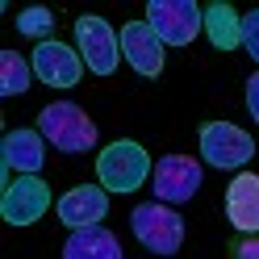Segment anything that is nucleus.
<instances>
[{
    "instance_id": "16",
    "label": "nucleus",
    "mask_w": 259,
    "mask_h": 259,
    "mask_svg": "<svg viewBox=\"0 0 259 259\" xmlns=\"http://www.w3.org/2000/svg\"><path fill=\"white\" fill-rule=\"evenodd\" d=\"M29 75H34V63H29V59H21L17 51L0 55V92H5V96L29 92Z\"/></svg>"
},
{
    "instance_id": "1",
    "label": "nucleus",
    "mask_w": 259,
    "mask_h": 259,
    "mask_svg": "<svg viewBox=\"0 0 259 259\" xmlns=\"http://www.w3.org/2000/svg\"><path fill=\"white\" fill-rule=\"evenodd\" d=\"M34 130L51 142L55 151H63V155H84V151L96 147V121L79 105H71V101L46 105L38 113V125Z\"/></svg>"
},
{
    "instance_id": "13",
    "label": "nucleus",
    "mask_w": 259,
    "mask_h": 259,
    "mask_svg": "<svg viewBox=\"0 0 259 259\" xmlns=\"http://www.w3.org/2000/svg\"><path fill=\"white\" fill-rule=\"evenodd\" d=\"M0 159L9 171H21V176H38L46 163V138L38 130H9L5 134V147H0Z\"/></svg>"
},
{
    "instance_id": "14",
    "label": "nucleus",
    "mask_w": 259,
    "mask_h": 259,
    "mask_svg": "<svg viewBox=\"0 0 259 259\" xmlns=\"http://www.w3.org/2000/svg\"><path fill=\"white\" fill-rule=\"evenodd\" d=\"M201 29L209 34V42H213L218 51H234V46H242V17L226 5V0H218V5H209L201 13Z\"/></svg>"
},
{
    "instance_id": "9",
    "label": "nucleus",
    "mask_w": 259,
    "mask_h": 259,
    "mask_svg": "<svg viewBox=\"0 0 259 259\" xmlns=\"http://www.w3.org/2000/svg\"><path fill=\"white\" fill-rule=\"evenodd\" d=\"M34 75L42 79L46 88H75L79 75H84V59H79V51H71L67 42H38L34 51Z\"/></svg>"
},
{
    "instance_id": "6",
    "label": "nucleus",
    "mask_w": 259,
    "mask_h": 259,
    "mask_svg": "<svg viewBox=\"0 0 259 259\" xmlns=\"http://www.w3.org/2000/svg\"><path fill=\"white\" fill-rule=\"evenodd\" d=\"M75 42H79V59H84L88 71H96V75H113L117 71L121 38L113 34V25L105 17H79L75 21Z\"/></svg>"
},
{
    "instance_id": "4",
    "label": "nucleus",
    "mask_w": 259,
    "mask_h": 259,
    "mask_svg": "<svg viewBox=\"0 0 259 259\" xmlns=\"http://www.w3.org/2000/svg\"><path fill=\"white\" fill-rule=\"evenodd\" d=\"M201 155H205V163H213L222 171H234L242 163H251L255 138L247 130H238L234 121H205L201 125Z\"/></svg>"
},
{
    "instance_id": "18",
    "label": "nucleus",
    "mask_w": 259,
    "mask_h": 259,
    "mask_svg": "<svg viewBox=\"0 0 259 259\" xmlns=\"http://www.w3.org/2000/svg\"><path fill=\"white\" fill-rule=\"evenodd\" d=\"M242 46H247V55L259 63V9L242 17Z\"/></svg>"
},
{
    "instance_id": "3",
    "label": "nucleus",
    "mask_w": 259,
    "mask_h": 259,
    "mask_svg": "<svg viewBox=\"0 0 259 259\" xmlns=\"http://www.w3.org/2000/svg\"><path fill=\"white\" fill-rule=\"evenodd\" d=\"M130 226H134L138 242L147 251H155V255H176L184 247V218L176 213L171 205H163V201L138 205L134 213H130Z\"/></svg>"
},
{
    "instance_id": "2",
    "label": "nucleus",
    "mask_w": 259,
    "mask_h": 259,
    "mask_svg": "<svg viewBox=\"0 0 259 259\" xmlns=\"http://www.w3.org/2000/svg\"><path fill=\"white\" fill-rule=\"evenodd\" d=\"M151 171H155L151 155L142 151L138 142H130V138L109 142L101 151V159H96V176H101L105 192H134V188H142V180H147Z\"/></svg>"
},
{
    "instance_id": "11",
    "label": "nucleus",
    "mask_w": 259,
    "mask_h": 259,
    "mask_svg": "<svg viewBox=\"0 0 259 259\" xmlns=\"http://www.w3.org/2000/svg\"><path fill=\"white\" fill-rule=\"evenodd\" d=\"M59 222L67 230H88V226H101L109 213V192L96 188V184H79L71 188L67 197H59Z\"/></svg>"
},
{
    "instance_id": "15",
    "label": "nucleus",
    "mask_w": 259,
    "mask_h": 259,
    "mask_svg": "<svg viewBox=\"0 0 259 259\" xmlns=\"http://www.w3.org/2000/svg\"><path fill=\"white\" fill-rule=\"evenodd\" d=\"M63 259H121V247L109 230L88 226V230H71V238L63 242Z\"/></svg>"
},
{
    "instance_id": "17",
    "label": "nucleus",
    "mask_w": 259,
    "mask_h": 259,
    "mask_svg": "<svg viewBox=\"0 0 259 259\" xmlns=\"http://www.w3.org/2000/svg\"><path fill=\"white\" fill-rule=\"evenodd\" d=\"M55 29V13L51 9H42V5H34V9H25V13H17V34H25V38H42V42H51L46 34Z\"/></svg>"
},
{
    "instance_id": "19",
    "label": "nucleus",
    "mask_w": 259,
    "mask_h": 259,
    "mask_svg": "<svg viewBox=\"0 0 259 259\" xmlns=\"http://www.w3.org/2000/svg\"><path fill=\"white\" fill-rule=\"evenodd\" d=\"M230 259H259V234H238L230 242Z\"/></svg>"
},
{
    "instance_id": "8",
    "label": "nucleus",
    "mask_w": 259,
    "mask_h": 259,
    "mask_svg": "<svg viewBox=\"0 0 259 259\" xmlns=\"http://www.w3.org/2000/svg\"><path fill=\"white\" fill-rule=\"evenodd\" d=\"M46 209H51V184L42 176H21L0 197V218L9 226H34Z\"/></svg>"
},
{
    "instance_id": "7",
    "label": "nucleus",
    "mask_w": 259,
    "mask_h": 259,
    "mask_svg": "<svg viewBox=\"0 0 259 259\" xmlns=\"http://www.w3.org/2000/svg\"><path fill=\"white\" fill-rule=\"evenodd\" d=\"M151 184L163 205H184L201 192V163L188 155H163L151 171Z\"/></svg>"
},
{
    "instance_id": "20",
    "label": "nucleus",
    "mask_w": 259,
    "mask_h": 259,
    "mask_svg": "<svg viewBox=\"0 0 259 259\" xmlns=\"http://www.w3.org/2000/svg\"><path fill=\"white\" fill-rule=\"evenodd\" d=\"M247 109H251V117H255V125H259V71L247 79Z\"/></svg>"
},
{
    "instance_id": "12",
    "label": "nucleus",
    "mask_w": 259,
    "mask_h": 259,
    "mask_svg": "<svg viewBox=\"0 0 259 259\" xmlns=\"http://www.w3.org/2000/svg\"><path fill=\"white\" fill-rule=\"evenodd\" d=\"M226 218L238 234H259V176L238 171L226 188Z\"/></svg>"
},
{
    "instance_id": "10",
    "label": "nucleus",
    "mask_w": 259,
    "mask_h": 259,
    "mask_svg": "<svg viewBox=\"0 0 259 259\" xmlns=\"http://www.w3.org/2000/svg\"><path fill=\"white\" fill-rule=\"evenodd\" d=\"M117 38H121V55L130 59V67H134L138 75H147V79L163 75L167 55H163V42H159V34H155L147 21H125Z\"/></svg>"
},
{
    "instance_id": "5",
    "label": "nucleus",
    "mask_w": 259,
    "mask_h": 259,
    "mask_svg": "<svg viewBox=\"0 0 259 259\" xmlns=\"http://www.w3.org/2000/svg\"><path fill=\"white\" fill-rule=\"evenodd\" d=\"M201 13L197 0H151L147 5V25L159 34L163 46H188L201 29Z\"/></svg>"
}]
</instances>
